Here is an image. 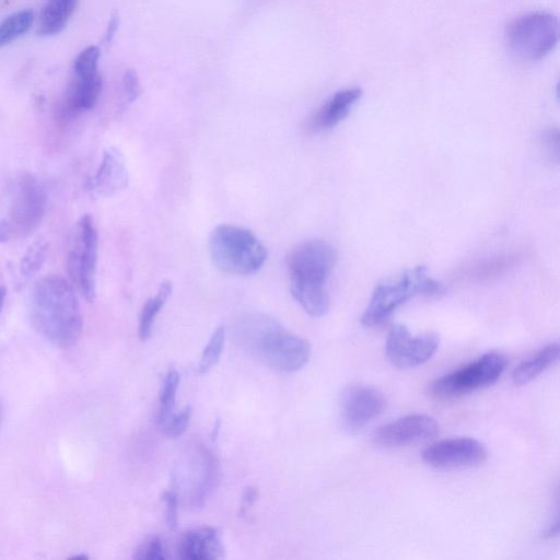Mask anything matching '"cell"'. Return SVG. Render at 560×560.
Instances as JSON below:
<instances>
[{"label":"cell","instance_id":"cell-1","mask_svg":"<svg viewBox=\"0 0 560 560\" xmlns=\"http://www.w3.org/2000/svg\"><path fill=\"white\" fill-rule=\"evenodd\" d=\"M28 311L36 330L50 343L70 348L80 338L83 319L70 283L58 275L39 278L28 294Z\"/></svg>","mask_w":560,"mask_h":560},{"label":"cell","instance_id":"cell-2","mask_svg":"<svg viewBox=\"0 0 560 560\" xmlns=\"http://www.w3.org/2000/svg\"><path fill=\"white\" fill-rule=\"evenodd\" d=\"M335 262L336 250L324 240L305 241L287 257L291 294L311 316L322 317L328 312L326 282Z\"/></svg>","mask_w":560,"mask_h":560},{"label":"cell","instance_id":"cell-3","mask_svg":"<svg viewBox=\"0 0 560 560\" xmlns=\"http://www.w3.org/2000/svg\"><path fill=\"white\" fill-rule=\"evenodd\" d=\"M445 291L441 282L429 276L424 266H417L395 278L377 283L361 317V323L366 327L381 325L409 299L416 295L439 296Z\"/></svg>","mask_w":560,"mask_h":560},{"label":"cell","instance_id":"cell-4","mask_svg":"<svg viewBox=\"0 0 560 560\" xmlns=\"http://www.w3.org/2000/svg\"><path fill=\"white\" fill-rule=\"evenodd\" d=\"M245 330L261 359L271 368L291 373L301 370L311 358L310 342L284 330L273 319L256 316L247 319Z\"/></svg>","mask_w":560,"mask_h":560},{"label":"cell","instance_id":"cell-5","mask_svg":"<svg viewBox=\"0 0 560 560\" xmlns=\"http://www.w3.org/2000/svg\"><path fill=\"white\" fill-rule=\"evenodd\" d=\"M209 253L214 266L224 273L250 276L267 259V249L249 230L231 225H218L210 234Z\"/></svg>","mask_w":560,"mask_h":560},{"label":"cell","instance_id":"cell-6","mask_svg":"<svg viewBox=\"0 0 560 560\" xmlns=\"http://www.w3.org/2000/svg\"><path fill=\"white\" fill-rule=\"evenodd\" d=\"M47 196L33 174L19 177L12 191L7 217L0 219V243L32 235L42 224Z\"/></svg>","mask_w":560,"mask_h":560},{"label":"cell","instance_id":"cell-7","mask_svg":"<svg viewBox=\"0 0 560 560\" xmlns=\"http://www.w3.org/2000/svg\"><path fill=\"white\" fill-rule=\"evenodd\" d=\"M506 39L512 51L520 58L539 60L558 43V19L547 12H532L520 16L509 24Z\"/></svg>","mask_w":560,"mask_h":560},{"label":"cell","instance_id":"cell-8","mask_svg":"<svg viewBox=\"0 0 560 560\" xmlns=\"http://www.w3.org/2000/svg\"><path fill=\"white\" fill-rule=\"evenodd\" d=\"M98 236L91 214H84L73 230L67 257L68 273L80 294L89 302L96 295Z\"/></svg>","mask_w":560,"mask_h":560},{"label":"cell","instance_id":"cell-9","mask_svg":"<svg viewBox=\"0 0 560 560\" xmlns=\"http://www.w3.org/2000/svg\"><path fill=\"white\" fill-rule=\"evenodd\" d=\"M500 352H487L477 360L435 380L430 394L438 399H451L495 383L506 366Z\"/></svg>","mask_w":560,"mask_h":560},{"label":"cell","instance_id":"cell-10","mask_svg":"<svg viewBox=\"0 0 560 560\" xmlns=\"http://www.w3.org/2000/svg\"><path fill=\"white\" fill-rule=\"evenodd\" d=\"M439 345L440 337L435 332L412 336L406 326L395 325L388 331L385 352L393 365L410 369L429 361Z\"/></svg>","mask_w":560,"mask_h":560},{"label":"cell","instance_id":"cell-11","mask_svg":"<svg viewBox=\"0 0 560 560\" xmlns=\"http://www.w3.org/2000/svg\"><path fill=\"white\" fill-rule=\"evenodd\" d=\"M486 446L472 438H454L438 441L422 452L425 464L440 469L469 468L487 458Z\"/></svg>","mask_w":560,"mask_h":560},{"label":"cell","instance_id":"cell-12","mask_svg":"<svg viewBox=\"0 0 560 560\" xmlns=\"http://www.w3.org/2000/svg\"><path fill=\"white\" fill-rule=\"evenodd\" d=\"M438 433L439 423L434 418L413 413L378 427L371 439L382 447H399L428 441Z\"/></svg>","mask_w":560,"mask_h":560},{"label":"cell","instance_id":"cell-13","mask_svg":"<svg viewBox=\"0 0 560 560\" xmlns=\"http://www.w3.org/2000/svg\"><path fill=\"white\" fill-rule=\"evenodd\" d=\"M386 406L385 397L377 389L351 385L342 395L341 418L349 431H358L378 417Z\"/></svg>","mask_w":560,"mask_h":560},{"label":"cell","instance_id":"cell-14","mask_svg":"<svg viewBox=\"0 0 560 560\" xmlns=\"http://www.w3.org/2000/svg\"><path fill=\"white\" fill-rule=\"evenodd\" d=\"M88 189L94 195L112 197L128 186V171L122 153L107 148L95 174L88 179Z\"/></svg>","mask_w":560,"mask_h":560},{"label":"cell","instance_id":"cell-15","mask_svg":"<svg viewBox=\"0 0 560 560\" xmlns=\"http://www.w3.org/2000/svg\"><path fill=\"white\" fill-rule=\"evenodd\" d=\"M224 547L220 532L202 526L183 534L176 545V555L183 560H213L223 557Z\"/></svg>","mask_w":560,"mask_h":560},{"label":"cell","instance_id":"cell-16","mask_svg":"<svg viewBox=\"0 0 560 560\" xmlns=\"http://www.w3.org/2000/svg\"><path fill=\"white\" fill-rule=\"evenodd\" d=\"M361 95L360 88H349L336 92L312 118V129L326 130L337 126L350 114Z\"/></svg>","mask_w":560,"mask_h":560},{"label":"cell","instance_id":"cell-17","mask_svg":"<svg viewBox=\"0 0 560 560\" xmlns=\"http://www.w3.org/2000/svg\"><path fill=\"white\" fill-rule=\"evenodd\" d=\"M102 86L103 81L98 73L89 78H75L66 94L61 107L62 116L69 118L92 109L97 103Z\"/></svg>","mask_w":560,"mask_h":560},{"label":"cell","instance_id":"cell-18","mask_svg":"<svg viewBox=\"0 0 560 560\" xmlns=\"http://www.w3.org/2000/svg\"><path fill=\"white\" fill-rule=\"evenodd\" d=\"M79 0H47L37 25L39 36H54L63 31Z\"/></svg>","mask_w":560,"mask_h":560},{"label":"cell","instance_id":"cell-19","mask_svg":"<svg viewBox=\"0 0 560 560\" xmlns=\"http://www.w3.org/2000/svg\"><path fill=\"white\" fill-rule=\"evenodd\" d=\"M559 357V343L551 342L539 349L532 357L522 361L512 372V381L522 386L540 375L551 366Z\"/></svg>","mask_w":560,"mask_h":560},{"label":"cell","instance_id":"cell-20","mask_svg":"<svg viewBox=\"0 0 560 560\" xmlns=\"http://www.w3.org/2000/svg\"><path fill=\"white\" fill-rule=\"evenodd\" d=\"M173 285L172 282L166 280L163 281L156 294L150 298L143 305L139 317L138 334L142 341H145L151 336L152 327L155 317L166 303L167 299L172 294Z\"/></svg>","mask_w":560,"mask_h":560},{"label":"cell","instance_id":"cell-21","mask_svg":"<svg viewBox=\"0 0 560 560\" xmlns=\"http://www.w3.org/2000/svg\"><path fill=\"white\" fill-rule=\"evenodd\" d=\"M35 20L32 9H23L0 22V48L10 45L30 31Z\"/></svg>","mask_w":560,"mask_h":560},{"label":"cell","instance_id":"cell-22","mask_svg":"<svg viewBox=\"0 0 560 560\" xmlns=\"http://www.w3.org/2000/svg\"><path fill=\"white\" fill-rule=\"evenodd\" d=\"M179 382L180 376L177 370L174 368L170 369L160 390L158 425L164 423L175 412V401Z\"/></svg>","mask_w":560,"mask_h":560},{"label":"cell","instance_id":"cell-23","mask_svg":"<svg viewBox=\"0 0 560 560\" xmlns=\"http://www.w3.org/2000/svg\"><path fill=\"white\" fill-rule=\"evenodd\" d=\"M225 342V329L223 326H219L212 332L208 343L206 345L198 370L201 374L208 373L219 362L223 352Z\"/></svg>","mask_w":560,"mask_h":560},{"label":"cell","instance_id":"cell-24","mask_svg":"<svg viewBox=\"0 0 560 560\" xmlns=\"http://www.w3.org/2000/svg\"><path fill=\"white\" fill-rule=\"evenodd\" d=\"M48 254V245L43 240L34 242L24 253L20 262V273L23 278L34 276L44 265Z\"/></svg>","mask_w":560,"mask_h":560},{"label":"cell","instance_id":"cell-25","mask_svg":"<svg viewBox=\"0 0 560 560\" xmlns=\"http://www.w3.org/2000/svg\"><path fill=\"white\" fill-rule=\"evenodd\" d=\"M101 51L96 46L84 48L73 62V71L75 78H89L97 74V66Z\"/></svg>","mask_w":560,"mask_h":560},{"label":"cell","instance_id":"cell-26","mask_svg":"<svg viewBox=\"0 0 560 560\" xmlns=\"http://www.w3.org/2000/svg\"><path fill=\"white\" fill-rule=\"evenodd\" d=\"M191 413V407L186 406L179 412H174L164 423L159 425V428L166 438L176 439L186 431L190 422Z\"/></svg>","mask_w":560,"mask_h":560},{"label":"cell","instance_id":"cell-27","mask_svg":"<svg viewBox=\"0 0 560 560\" xmlns=\"http://www.w3.org/2000/svg\"><path fill=\"white\" fill-rule=\"evenodd\" d=\"M135 559L164 560L167 558L164 542L159 537H151L135 552Z\"/></svg>","mask_w":560,"mask_h":560},{"label":"cell","instance_id":"cell-28","mask_svg":"<svg viewBox=\"0 0 560 560\" xmlns=\"http://www.w3.org/2000/svg\"><path fill=\"white\" fill-rule=\"evenodd\" d=\"M140 83L137 73L132 69L126 70L122 77V98L125 103L135 102L140 95Z\"/></svg>","mask_w":560,"mask_h":560},{"label":"cell","instance_id":"cell-29","mask_svg":"<svg viewBox=\"0 0 560 560\" xmlns=\"http://www.w3.org/2000/svg\"><path fill=\"white\" fill-rule=\"evenodd\" d=\"M163 501L165 504L166 525L171 530H174L178 523V500L176 492L173 490L165 492L163 494Z\"/></svg>","mask_w":560,"mask_h":560},{"label":"cell","instance_id":"cell-30","mask_svg":"<svg viewBox=\"0 0 560 560\" xmlns=\"http://www.w3.org/2000/svg\"><path fill=\"white\" fill-rule=\"evenodd\" d=\"M118 25H119V16L117 14H113L108 22V25H107V28H106V32L104 35L105 45H109L112 43V40L118 30Z\"/></svg>","mask_w":560,"mask_h":560},{"label":"cell","instance_id":"cell-31","mask_svg":"<svg viewBox=\"0 0 560 560\" xmlns=\"http://www.w3.org/2000/svg\"><path fill=\"white\" fill-rule=\"evenodd\" d=\"M257 499V491L255 488L253 487H248L244 494H243V500H242V506H241V513H245V511L253 505V503L256 501Z\"/></svg>","mask_w":560,"mask_h":560},{"label":"cell","instance_id":"cell-32","mask_svg":"<svg viewBox=\"0 0 560 560\" xmlns=\"http://www.w3.org/2000/svg\"><path fill=\"white\" fill-rule=\"evenodd\" d=\"M559 534V518L556 517L555 521L546 528L542 536L544 538H553Z\"/></svg>","mask_w":560,"mask_h":560},{"label":"cell","instance_id":"cell-33","mask_svg":"<svg viewBox=\"0 0 560 560\" xmlns=\"http://www.w3.org/2000/svg\"><path fill=\"white\" fill-rule=\"evenodd\" d=\"M5 295H7V290L4 287L0 285V312L2 310V306L4 304V300H5Z\"/></svg>","mask_w":560,"mask_h":560},{"label":"cell","instance_id":"cell-34","mask_svg":"<svg viewBox=\"0 0 560 560\" xmlns=\"http://www.w3.org/2000/svg\"><path fill=\"white\" fill-rule=\"evenodd\" d=\"M2 418H3V405L0 400V425H1V422H2Z\"/></svg>","mask_w":560,"mask_h":560},{"label":"cell","instance_id":"cell-35","mask_svg":"<svg viewBox=\"0 0 560 560\" xmlns=\"http://www.w3.org/2000/svg\"><path fill=\"white\" fill-rule=\"evenodd\" d=\"M88 558L89 557L85 555H77V556L71 557V559H88Z\"/></svg>","mask_w":560,"mask_h":560}]
</instances>
